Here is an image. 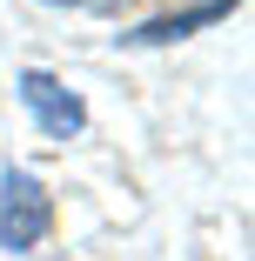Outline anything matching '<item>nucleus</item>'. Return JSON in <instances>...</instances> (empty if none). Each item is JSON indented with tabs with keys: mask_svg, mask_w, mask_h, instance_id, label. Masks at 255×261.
Segmentation results:
<instances>
[{
	"mask_svg": "<svg viewBox=\"0 0 255 261\" xmlns=\"http://www.w3.org/2000/svg\"><path fill=\"white\" fill-rule=\"evenodd\" d=\"M47 228H54V201H47L40 174L7 168V174H0V248H7V254H27V248L47 241Z\"/></svg>",
	"mask_w": 255,
	"mask_h": 261,
	"instance_id": "f257e3e1",
	"label": "nucleus"
},
{
	"mask_svg": "<svg viewBox=\"0 0 255 261\" xmlns=\"http://www.w3.org/2000/svg\"><path fill=\"white\" fill-rule=\"evenodd\" d=\"M20 100H27V114L40 121V134H54V141H74L87 127V108H81V94L67 81H54L47 67H20Z\"/></svg>",
	"mask_w": 255,
	"mask_h": 261,
	"instance_id": "f03ea898",
	"label": "nucleus"
},
{
	"mask_svg": "<svg viewBox=\"0 0 255 261\" xmlns=\"http://www.w3.org/2000/svg\"><path fill=\"white\" fill-rule=\"evenodd\" d=\"M235 14V0H195V7L181 14H155V20H141L134 34H121V47H168V40H188L195 27H215Z\"/></svg>",
	"mask_w": 255,
	"mask_h": 261,
	"instance_id": "7ed1b4c3",
	"label": "nucleus"
},
{
	"mask_svg": "<svg viewBox=\"0 0 255 261\" xmlns=\"http://www.w3.org/2000/svg\"><path fill=\"white\" fill-rule=\"evenodd\" d=\"M101 7H114V0H101Z\"/></svg>",
	"mask_w": 255,
	"mask_h": 261,
	"instance_id": "20e7f679",
	"label": "nucleus"
}]
</instances>
